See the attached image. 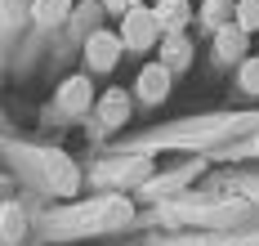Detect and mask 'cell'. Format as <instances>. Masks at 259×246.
<instances>
[{
    "label": "cell",
    "mask_w": 259,
    "mask_h": 246,
    "mask_svg": "<svg viewBox=\"0 0 259 246\" xmlns=\"http://www.w3.org/2000/svg\"><path fill=\"white\" fill-rule=\"evenodd\" d=\"M121 40H125L130 54H148V50H156V40H165L152 5H139V9H130L121 18Z\"/></svg>",
    "instance_id": "6da1fadb"
},
{
    "label": "cell",
    "mask_w": 259,
    "mask_h": 246,
    "mask_svg": "<svg viewBox=\"0 0 259 246\" xmlns=\"http://www.w3.org/2000/svg\"><path fill=\"white\" fill-rule=\"evenodd\" d=\"M121 54H130L125 40H121V31H94V36L85 40V72H90V76H103V72H112V67L121 63Z\"/></svg>",
    "instance_id": "7a4b0ae2"
},
{
    "label": "cell",
    "mask_w": 259,
    "mask_h": 246,
    "mask_svg": "<svg viewBox=\"0 0 259 246\" xmlns=\"http://www.w3.org/2000/svg\"><path fill=\"white\" fill-rule=\"evenodd\" d=\"M54 108L63 112V116H80V112L94 108V85H90V72L67 76V81L58 85V94H54Z\"/></svg>",
    "instance_id": "3957f363"
},
{
    "label": "cell",
    "mask_w": 259,
    "mask_h": 246,
    "mask_svg": "<svg viewBox=\"0 0 259 246\" xmlns=\"http://www.w3.org/2000/svg\"><path fill=\"white\" fill-rule=\"evenodd\" d=\"M246 50H250V31H241L237 23H228L224 31H214V63H224V67L237 63V67H241V63L250 58Z\"/></svg>",
    "instance_id": "277c9868"
},
{
    "label": "cell",
    "mask_w": 259,
    "mask_h": 246,
    "mask_svg": "<svg viewBox=\"0 0 259 246\" xmlns=\"http://www.w3.org/2000/svg\"><path fill=\"white\" fill-rule=\"evenodd\" d=\"M152 9L165 36H183L188 23H192V0H152Z\"/></svg>",
    "instance_id": "5b68a950"
},
{
    "label": "cell",
    "mask_w": 259,
    "mask_h": 246,
    "mask_svg": "<svg viewBox=\"0 0 259 246\" xmlns=\"http://www.w3.org/2000/svg\"><path fill=\"white\" fill-rule=\"evenodd\" d=\"M170 81H175V72H170L165 63H148L134 85H139V99H143V103H161V99L170 94Z\"/></svg>",
    "instance_id": "8992f818"
},
{
    "label": "cell",
    "mask_w": 259,
    "mask_h": 246,
    "mask_svg": "<svg viewBox=\"0 0 259 246\" xmlns=\"http://www.w3.org/2000/svg\"><path fill=\"white\" fill-rule=\"evenodd\" d=\"M228 23H237V0H201L197 27H206V31H224Z\"/></svg>",
    "instance_id": "52a82bcc"
},
{
    "label": "cell",
    "mask_w": 259,
    "mask_h": 246,
    "mask_svg": "<svg viewBox=\"0 0 259 246\" xmlns=\"http://www.w3.org/2000/svg\"><path fill=\"white\" fill-rule=\"evenodd\" d=\"M76 9H72V0H36L31 5V23L36 27H58V23H67Z\"/></svg>",
    "instance_id": "ba28073f"
},
{
    "label": "cell",
    "mask_w": 259,
    "mask_h": 246,
    "mask_svg": "<svg viewBox=\"0 0 259 246\" xmlns=\"http://www.w3.org/2000/svg\"><path fill=\"white\" fill-rule=\"evenodd\" d=\"M99 121L103 126H125L130 121V94L125 90H107L99 99Z\"/></svg>",
    "instance_id": "9c48e42d"
},
{
    "label": "cell",
    "mask_w": 259,
    "mask_h": 246,
    "mask_svg": "<svg viewBox=\"0 0 259 246\" xmlns=\"http://www.w3.org/2000/svg\"><path fill=\"white\" fill-rule=\"evenodd\" d=\"M99 14H103V0H80V9L72 14V27L80 31V40H90L94 31H103L99 27Z\"/></svg>",
    "instance_id": "30bf717a"
},
{
    "label": "cell",
    "mask_w": 259,
    "mask_h": 246,
    "mask_svg": "<svg viewBox=\"0 0 259 246\" xmlns=\"http://www.w3.org/2000/svg\"><path fill=\"white\" fill-rule=\"evenodd\" d=\"M188 36H165V50H161V63L170 67V72H179V67H188Z\"/></svg>",
    "instance_id": "8fae6325"
},
{
    "label": "cell",
    "mask_w": 259,
    "mask_h": 246,
    "mask_svg": "<svg viewBox=\"0 0 259 246\" xmlns=\"http://www.w3.org/2000/svg\"><path fill=\"white\" fill-rule=\"evenodd\" d=\"M31 5L36 0H0V9H5V27H23V23H31Z\"/></svg>",
    "instance_id": "7c38bea8"
},
{
    "label": "cell",
    "mask_w": 259,
    "mask_h": 246,
    "mask_svg": "<svg viewBox=\"0 0 259 246\" xmlns=\"http://www.w3.org/2000/svg\"><path fill=\"white\" fill-rule=\"evenodd\" d=\"M54 179H58V192H72V188H76V170L63 161L58 152H54V161H50V184H54Z\"/></svg>",
    "instance_id": "4fadbf2b"
},
{
    "label": "cell",
    "mask_w": 259,
    "mask_h": 246,
    "mask_svg": "<svg viewBox=\"0 0 259 246\" xmlns=\"http://www.w3.org/2000/svg\"><path fill=\"white\" fill-rule=\"evenodd\" d=\"M237 85H241L246 94H259V54H250L241 67H237Z\"/></svg>",
    "instance_id": "5bb4252c"
},
{
    "label": "cell",
    "mask_w": 259,
    "mask_h": 246,
    "mask_svg": "<svg viewBox=\"0 0 259 246\" xmlns=\"http://www.w3.org/2000/svg\"><path fill=\"white\" fill-rule=\"evenodd\" d=\"M237 27L250 36L259 31V0H237Z\"/></svg>",
    "instance_id": "9a60e30c"
},
{
    "label": "cell",
    "mask_w": 259,
    "mask_h": 246,
    "mask_svg": "<svg viewBox=\"0 0 259 246\" xmlns=\"http://www.w3.org/2000/svg\"><path fill=\"white\" fill-rule=\"evenodd\" d=\"M5 224H9V228H5V237L14 242V233H23V211H14V206H5Z\"/></svg>",
    "instance_id": "2e32d148"
},
{
    "label": "cell",
    "mask_w": 259,
    "mask_h": 246,
    "mask_svg": "<svg viewBox=\"0 0 259 246\" xmlns=\"http://www.w3.org/2000/svg\"><path fill=\"white\" fill-rule=\"evenodd\" d=\"M139 5H143V0H103V9H107V14H116V18H125L130 9H139Z\"/></svg>",
    "instance_id": "e0dca14e"
},
{
    "label": "cell",
    "mask_w": 259,
    "mask_h": 246,
    "mask_svg": "<svg viewBox=\"0 0 259 246\" xmlns=\"http://www.w3.org/2000/svg\"><path fill=\"white\" fill-rule=\"evenodd\" d=\"M255 148H259V135H255Z\"/></svg>",
    "instance_id": "ac0fdd59"
}]
</instances>
